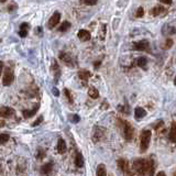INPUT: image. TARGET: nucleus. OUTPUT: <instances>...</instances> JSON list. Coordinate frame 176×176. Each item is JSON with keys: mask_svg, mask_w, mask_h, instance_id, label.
<instances>
[{"mask_svg": "<svg viewBox=\"0 0 176 176\" xmlns=\"http://www.w3.org/2000/svg\"><path fill=\"white\" fill-rule=\"evenodd\" d=\"M133 170L140 176H153L154 174V163L153 160L145 161L143 159H138L133 162Z\"/></svg>", "mask_w": 176, "mask_h": 176, "instance_id": "f257e3e1", "label": "nucleus"}, {"mask_svg": "<svg viewBox=\"0 0 176 176\" xmlns=\"http://www.w3.org/2000/svg\"><path fill=\"white\" fill-rule=\"evenodd\" d=\"M151 135L152 133L150 130H144L141 133V137H140V148H141V152H145L148 150V145H150V141H151Z\"/></svg>", "mask_w": 176, "mask_h": 176, "instance_id": "f03ea898", "label": "nucleus"}, {"mask_svg": "<svg viewBox=\"0 0 176 176\" xmlns=\"http://www.w3.org/2000/svg\"><path fill=\"white\" fill-rule=\"evenodd\" d=\"M121 121V123H122V131H123V135H124V138H126L128 141H130V140H132V138H133V132H134V130H133V128H132V126L129 123V122H126V121Z\"/></svg>", "mask_w": 176, "mask_h": 176, "instance_id": "7ed1b4c3", "label": "nucleus"}, {"mask_svg": "<svg viewBox=\"0 0 176 176\" xmlns=\"http://www.w3.org/2000/svg\"><path fill=\"white\" fill-rule=\"evenodd\" d=\"M13 79H14V75L11 69L7 68L3 74V77H2V84L3 86H10L11 84L13 82Z\"/></svg>", "mask_w": 176, "mask_h": 176, "instance_id": "20e7f679", "label": "nucleus"}, {"mask_svg": "<svg viewBox=\"0 0 176 176\" xmlns=\"http://www.w3.org/2000/svg\"><path fill=\"white\" fill-rule=\"evenodd\" d=\"M150 49V43L148 40H141L133 43V50L135 51H148Z\"/></svg>", "mask_w": 176, "mask_h": 176, "instance_id": "39448f33", "label": "nucleus"}, {"mask_svg": "<svg viewBox=\"0 0 176 176\" xmlns=\"http://www.w3.org/2000/svg\"><path fill=\"white\" fill-rule=\"evenodd\" d=\"M60 12H54L53 16L50 18L49 22H47V27H49V29H54V28L60 23Z\"/></svg>", "mask_w": 176, "mask_h": 176, "instance_id": "423d86ee", "label": "nucleus"}, {"mask_svg": "<svg viewBox=\"0 0 176 176\" xmlns=\"http://www.w3.org/2000/svg\"><path fill=\"white\" fill-rule=\"evenodd\" d=\"M14 113V110L10 107H1L0 108V117L2 118H10Z\"/></svg>", "mask_w": 176, "mask_h": 176, "instance_id": "0eeeda50", "label": "nucleus"}, {"mask_svg": "<svg viewBox=\"0 0 176 176\" xmlns=\"http://www.w3.org/2000/svg\"><path fill=\"white\" fill-rule=\"evenodd\" d=\"M78 38L82 41V42H86L90 38V32H88L87 30H79L78 31V34H77Z\"/></svg>", "mask_w": 176, "mask_h": 176, "instance_id": "6e6552de", "label": "nucleus"}, {"mask_svg": "<svg viewBox=\"0 0 176 176\" xmlns=\"http://www.w3.org/2000/svg\"><path fill=\"white\" fill-rule=\"evenodd\" d=\"M53 170V163L52 162H49L46 164H44L42 167H41V174L42 175H49L50 173Z\"/></svg>", "mask_w": 176, "mask_h": 176, "instance_id": "1a4fd4ad", "label": "nucleus"}, {"mask_svg": "<svg viewBox=\"0 0 176 176\" xmlns=\"http://www.w3.org/2000/svg\"><path fill=\"white\" fill-rule=\"evenodd\" d=\"M60 58L63 63H65L66 65L72 66L73 65V58H72L71 55L66 54V53H60Z\"/></svg>", "mask_w": 176, "mask_h": 176, "instance_id": "9d476101", "label": "nucleus"}, {"mask_svg": "<svg viewBox=\"0 0 176 176\" xmlns=\"http://www.w3.org/2000/svg\"><path fill=\"white\" fill-rule=\"evenodd\" d=\"M29 28L30 25L28 24V23H22L21 25H20V30H19V35L21 36V38H25L28 35V31H29Z\"/></svg>", "mask_w": 176, "mask_h": 176, "instance_id": "9b49d317", "label": "nucleus"}, {"mask_svg": "<svg viewBox=\"0 0 176 176\" xmlns=\"http://www.w3.org/2000/svg\"><path fill=\"white\" fill-rule=\"evenodd\" d=\"M118 164L120 166L121 170L124 173V174H130V170H129V167H128V162H126V160H119L118 161Z\"/></svg>", "mask_w": 176, "mask_h": 176, "instance_id": "f8f14e48", "label": "nucleus"}, {"mask_svg": "<svg viewBox=\"0 0 176 176\" xmlns=\"http://www.w3.org/2000/svg\"><path fill=\"white\" fill-rule=\"evenodd\" d=\"M66 143L63 139H58V142H57V152L60 154H64L66 152Z\"/></svg>", "mask_w": 176, "mask_h": 176, "instance_id": "ddd939ff", "label": "nucleus"}, {"mask_svg": "<svg viewBox=\"0 0 176 176\" xmlns=\"http://www.w3.org/2000/svg\"><path fill=\"white\" fill-rule=\"evenodd\" d=\"M168 138H170V141H172V142H176V122L175 121L172 123Z\"/></svg>", "mask_w": 176, "mask_h": 176, "instance_id": "4468645a", "label": "nucleus"}, {"mask_svg": "<svg viewBox=\"0 0 176 176\" xmlns=\"http://www.w3.org/2000/svg\"><path fill=\"white\" fill-rule=\"evenodd\" d=\"M38 110V104H36L32 110H24L23 111V117L24 118H31L36 113V111Z\"/></svg>", "mask_w": 176, "mask_h": 176, "instance_id": "2eb2a0df", "label": "nucleus"}, {"mask_svg": "<svg viewBox=\"0 0 176 176\" xmlns=\"http://www.w3.org/2000/svg\"><path fill=\"white\" fill-rule=\"evenodd\" d=\"M145 115H146V111L143 109V108H141V107H138V108H135V110H134V116H135L137 119H141L143 117H145Z\"/></svg>", "mask_w": 176, "mask_h": 176, "instance_id": "dca6fc26", "label": "nucleus"}, {"mask_svg": "<svg viewBox=\"0 0 176 176\" xmlns=\"http://www.w3.org/2000/svg\"><path fill=\"white\" fill-rule=\"evenodd\" d=\"M78 76L82 80H87L88 78L91 76V74H90V72L86 71V69H82V71L78 72Z\"/></svg>", "mask_w": 176, "mask_h": 176, "instance_id": "f3484780", "label": "nucleus"}, {"mask_svg": "<svg viewBox=\"0 0 176 176\" xmlns=\"http://www.w3.org/2000/svg\"><path fill=\"white\" fill-rule=\"evenodd\" d=\"M75 165L77 167H82L84 166V157H82V153H77L76 157H75Z\"/></svg>", "mask_w": 176, "mask_h": 176, "instance_id": "a211bd4d", "label": "nucleus"}, {"mask_svg": "<svg viewBox=\"0 0 176 176\" xmlns=\"http://www.w3.org/2000/svg\"><path fill=\"white\" fill-rule=\"evenodd\" d=\"M88 95H89L90 98L97 99L99 97V91L95 87H90L88 89Z\"/></svg>", "mask_w": 176, "mask_h": 176, "instance_id": "6ab92c4d", "label": "nucleus"}, {"mask_svg": "<svg viewBox=\"0 0 176 176\" xmlns=\"http://www.w3.org/2000/svg\"><path fill=\"white\" fill-rule=\"evenodd\" d=\"M162 12H165V9L163 8V7H161V6L154 7L153 9L150 11V13H151V14H153V16H159V14H161Z\"/></svg>", "mask_w": 176, "mask_h": 176, "instance_id": "aec40b11", "label": "nucleus"}, {"mask_svg": "<svg viewBox=\"0 0 176 176\" xmlns=\"http://www.w3.org/2000/svg\"><path fill=\"white\" fill-rule=\"evenodd\" d=\"M97 176H107V172H106V166L104 164H99L97 167Z\"/></svg>", "mask_w": 176, "mask_h": 176, "instance_id": "412c9836", "label": "nucleus"}, {"mask_svg": "<svg viewBox=\"0 0 176 176\" xmlns=\"http://www.w3.org/2000/svg\"><path fill=\"white\" fill-rule=\"evenodd\" d=\"M148 65V60L146 57H139L138 58V66L141 67V68H145Z\"/></svg>", "mask_w": 176, "mask_h": 176, "instance_id": "4be33fe9", "label": "nucleus"}, {"mask_svg": "<svg viewBox=\"0 0 176 176\" xmlns=\"http://www.w3.org/2000/svg\"><path fill=\"white\" fill-rule=\"evenodd\" d=\"M69 28H71V23L68 21H64L60 27V32H66Z\"/></svg>", "mask_w": 176, "mask_h": 176, "instance_id": "5701e85b", "label": "nucleus"}, {"mask_svg": "<svg viewBox=\"0 0 176 176\" xmlns=\"http://www.w3.org/2000/svg\"><path fill=\"white\" fill-rule=\"evenodd\" d=\"M9 134L7 133H1L0 134V144H5L7 141H9Z\"/></svg>", "mask_w": 176, "mask_h": 176, "instance_id": "b1692460", "label": "nucleus"}, {"mask_svg": "<svg viewBox=\"0 0 176 176\" xmlns=\"http://www.w3.org/2000/svg\"><path fill=\"white\" fill-rule=\"evenodd\" d=\"M44 156H45V151H44V150H42V148H38V154H36V157H38V160H42Z\"/></svg>", "mask_w": 176, "mask_h": 176, "instance_id": "393cba45", "label": "nucleus"}, {"mask_svg": "<svg viewBox=\"0 0 176 176\" xmlns=\"http://www.w3.org/2000/svg\"><path fill=\"white\" fill-rule=\"evenodd\" d=\"M82 2L87 6H95L97 3V0H82Z\"/></svg>", "mask_w": 176, "mask_h": 176, "instance_id": "a878e982", "label": "nucleus"}, {"mask_svg": "<svg viewBox=\"0 0 176 176\" xmlns=\"http://www.w3.org/2000/svg\"><path fill=\"white\" fill-rule=\"evenodd\" d=\"M64 93H65V95H66V97H67V99H68V101L69 102H73V97H72V95H71V93H69V90L68 89H64Z\"/></svg>", "mask_w": 176, "mask_h": 176, "instance_id": "bb28decb", "label": "nucleus"}, {"mask_svg": "<svg viewBox=\"0 0 176 176\" xmlns=\"http://www.w3.org/2000/svg\"><path fill=\"white\" fill-rule=\"evenodd\" d=\"M42 121H43V117H42V116H40V117H38V119H36V120H35V121H34V122H33V123H32V126H38V124H40V123H41Z\"/></svg>", "mask_w": 176, "mask_h": 176, "instance_id": "cd10ccee", "label": "nucleus"}, {"mask_svg": "<svg viewBox=\"0 0 176 176\" xmlns=\"http://www.w3.org/2000/svg\"><path fill=\"white\" fill-rule=\"evenodd\" d=\"M172 46H173V40H172V38H167V40H166V44H165V47H166V49H170Z\"/></svg>", "mask_w": 176, "mask_h": 176, "instance_id": "c85d7f7f", "label": "nucleus"}, {"mask_svg": "<svg viewBox=\"0 0 176 176\" xmlns=\"http://www.w3.org/2000/svg\"><path fill=\"white\" fill-rule=\"evenodd\" d=\"M143 14H144V10H143L142 7L138 8V11H137V16H138V18H141Z\"/></svg>", "mask_w": 176, "mask_h": 176, "instance_id": "c756f323", "label": "nucleus"}, {"mask_svg": "<svg viewBox=\"0 0 176 176\" xmlns=\"http://www.w3.org/2000/svg\"><path fill=\"white\" fill-rule=\"evenodd\" d=\"M72 121L74 122V123H76V122H78L79 121V117L77 115H74L73 117H72Z\"/></svg>", "mask_w": 176, "mask_h": 176, "instance_id": "7c9ffc66", "label": "nucleus"}, {"mask_svg": "<svg viewBox=\"0 0 176 176\" xmlns=\"http://www.w3.org/2000/svg\"><path fill=\"white\" fill-rule=\"evenodd\" d=\"M162 3H165V5H170L172 3V0H160Z\"/></svg>", "mask_w": 176, "mask_h": 176, "instance_id": "2f4dec72", "label": "nucleus"}, {"mask_svg": "<svg viewBox=\"0 0 176 176\" xmlns=\"http://www.w3.org/2000/svg\"><path fill=\"white\" fill-rule=\"evenodd\" d=\"M53 93H54L55 96H58V95H60V94H58V90H57L56 88H53Z\"/></svg>", "mask_w": 176, "mask_h": 176, "instance_id": "473e14b6", "label": "nucleus"}, {"mask_svg": "<svg viewBox=\"0 0 176 176\" xmlns=\"http://www.w3.org/2000/svg\"><path fill=\"white\" fill-rule=\"evenodd\" d=\"M156 176H166V174H165L164 172H159V173L156 174Z\"/></svg>", "mask_w": 176, "mask_h": 176, "instance_id": "72a5a7b5", "label": "nucleus"}, {"mask_svg": "<svg viewBox=\"0 0 176 176\" xmlns=\"http://www.w3.org/2000/svg\"><path fill=\"white\" fill-rule=\"evenodd\" d=\"M2 68H3V63L0 62V75H1V72H2Z\"/></svg>", "mask_w": 176, "mask_h": 176, "instance_id": "f704fd0d", "label": "nucleus"}, {"mask_svg": "<svg viewBox=\"0 0 176 176\" xmlns=\"http://www.w3.org/2000/svg\"><path fill=\"white\" fill-rule=\"evenodd\" d=\"M94 65H95V68H98V66L100 65V62H96Z\"/></svg>", "mask_w": 176, "mask_h": 176, "instance_id": "c9c22d12", "label": "nucleus"}, {"mask_svg": "<svg viewBox=\"0 0 176 176\" xmlns=\"http://www.w3.org/2000/svg\"><path fill=\"white\" fill-rule=\"evenodd\" d=\"M5 121L3 120H0V126H1V128H2V126H5Z\"/></svg>", "mask_w": 176, "mask_h": 176, "instance_id": "e433bc0d", "label": "nucleus"}, {"mask_svg": "<svg viewBox=\"0 0 176 176\" xmlns=\"http://www.w3.org/2000/svg\"><path fill=\"white\" fill-rule=\"evenodd\" d=\"M174 85H176V77H175V79H174Z\"/></svg>", "mask_w": 176, "mask_h": 176, "instance_id": "4c0bfd02", "label": "nucleus"}]
</instances>
